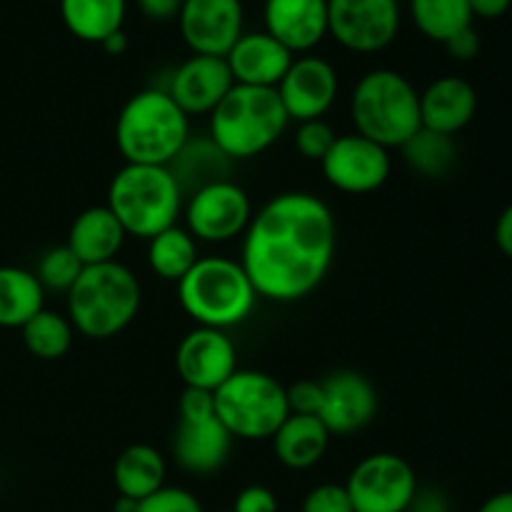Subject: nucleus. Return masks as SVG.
Returning <instances> with one entry per match:
<instances>
[{
	"instance_id": "obj_1",
	"label": "nucleus",
	"mask_w": 512,
	"mask_h": 512,
	"mask_svg": "<svg viewBox=\"0 0 512 512\" xmlns=\"http://www.w3.org/2000/svg\"><path fill=\"white\" fill-rule=\"evenodd\" d=\"M338 248V223L323 198L290 190L270 198L243 233L240 265L258 298L298 303L323 285Z\"/></svg>"
},
{
	"instance_id": "obj_2",
	"label": "nucleus",
	"mask_w": 512,
	"mask_h": 512,
	"mask_svg": "<svg viewBox=\"0 0 512 512\" xmlns=\"http://www.w3.org/2000/svg\"><path fill=\"white\" fill-rule=\"evenodd\" d=\"M68 298V320L75 333L90 340H108L123 333L140 313L143 288L128 265L103 263L83 268Z\"/></svg>"
},
{
	"instance_id": "obj_3",
	"label": "nucleus",
	"mask_w": 512,
	"mask_h": 512,
	"mask_svg": "<svg viewBox=\"0 0 512 512\" xmlns=\"http://www.w3.org/2000/svg\"><path fill=\"white\" fill-rule=\"evenodd\" d=\"M190 140V118L165 88L130 95L115 120V145L130 165H170Z\"/></svg>"
},
{
	"instance_id": "obj_4",
	"label": "nucleus",
	"mask_w": 512,
	"mask_h": 512,
	"mask_svg": "<svg viewBox=\"0 0 512 512\" xmlns=\"http://www.w3.org/2000/svg\"><path fill=\"white\" fill-rule=\"evenodd\" d=\"M258 300L240 260L225 255H203L178 283L180 308L200 328H238Z\"/></svg>"
},
{
	"instance_id": "obj_5",
	"label": "nucleus",
	"mask_w": 512,
	"mask_h": 512,
	"mask_svg": "<svg viewBox=\"0 0 512 512\" xmlns=\"http://www.w3.org/2000/svg\"><path fill=\"white\" fill-rule=\"evenodd\" d=\"M105 205L113 210L125 233L150 240L178 225L185 195L168 165L125 163L110 180Z\"/></svg>"
},
{
	"instance_id": "obj_6",
	"label": "nucleus",
	"mask_w": 512,
	"mask_h": 512,
	"mask_svg": "<svg viewBox=\"0 0 512 512\" xmlns=\"http://www.w3.org/2000/svg\"><path fill=\"white\" fill-rule=\"evenodd\" d=\"M210 140L230 160H248L273 148L288 130L290 118L285 113L275 88L238 85L220 100L208 115Z\"/></svg>"
},
{
	"instance_id": "obj_7",
	"label": "nucleus",
	"mask_w": 512,
	"mask_h": 512,
	"mask_svg": "<svg viewBox=\"0 0 512 512\" xmlns=\"http://www.w3.org/2000/svg\"><path fill=\"white\" fill-rule=\"evenodd\" d=\"M355 133L383 148H403L420 128V90L398 70L365 73L350 95Z\"/></svg>"
},
{
	"instance_id": "obj_8",
	"label": "nucleus",
	"mask_w": 512,
	"mask_h": 512,
	"mask_svg": "<svg viewBox=\"0 0 512 512\" xmlns=\"http://www.w3.org/2000/svg\"><path fill=\"white\" fill-rule=\"evenodd\" d=\"M213 403L235 440H270L290 415L285 385L260 370H235L215 390Z\"/></svg>"
},
{
	"instance_id": "obj_9",
	"label": "nucleus",
	"mask_w": 512,
	"mask_h": 512,
	"mask_svg": "<svg viewBox=\"0 0 512 512\" xmlns=\"http://www.w3.org/2000/svg\"><path fill=\"white\" fill-rule=\"evenodd\" d=\"M185 228L198 243H230L243 238L253 218V203L235 180H215L185 195Z\"/></svg>"
},
{
	"instance_id": "obj_10",
	"label": "nucleus",
	"mask_w": 512,
	"mask_h": 512,
	"mask_svg": "<svg viewBox=\"0 0 512 512\" xmlns=\"http://www.w3.org/2000/svg\"><path fill=\"white\" fill-rule=\"evenodd\" d=\"M355 512H408L418 495L413 465L395 453L360 460L345 480Z\"/></svg>"
},
{
	"instance_id": "obj_11",
	"label": "nucleus",
	"mask_w": 512,
	"mask_h": 512,
	"mask_svg": "<svg viewBox=\"0 0 512 512\" xmlns=\"http://www.w3.org/2000/svg\"><path fill=\"white\" fill-rule=\"evenodd\" d=\"M398 30V0H328V33L353 53H380Z\"/></svg>"
},
{
	"instance_id": "obj_12",
	"label": "nucleus",
	"mask_w": 512,
	"mask_h": 512,
	"mask_svg": "<svg viewBox=\"0 0 512 512\" xmlns=\"http://www.w3.org/2000/svg\"><path fill=\"white\" fill-rule=\"evenodd\" d=\"M325 180L348 195H368L383 188L393 170L390 150L358 133L338 135L320 160Z\"/></svg>"
},
{
	"instance_id": "obj_13",
	"label": "nucleus",
	"mask_w": 512,
	"mask_h": 512,
	"mask_svg": "<svg viewBox=\"0 0 512 512\" xmlns=\"http://www.w3.org/2000/svg\"><path fill=\"white\" fill-rule=\"evenodd\" d=\"M175 370L185 388L215 393L238 370V350L228 330L195 325L175 348Z\"/></svg>"
},
{
	"instance_id": "obj_14",
	"label": "nucleus",
	"mask_w": 512,
	"mask_h": 512,
	"mask_svg": "<svg viewBox=\"0 0 512 512\" xmlns=\"http://www.w3.org/2000/svg\"><path fill=\"white\" fill-rule=\"evenodd\" d=\"M280 103L295 123L318 120L330 113L338 100L340 78L330 60L320 55H295L288 73L278 83Z\"/></svg>"
},
{
	"instance_id": "obj_15",
	"label": "nucleus",
	"mask_w": 512,
	"mask_h": 512,
	"mask_svg": "<svg viewBox=\"0 0 512 512\" xmlns=\"http://www.w3.org/2000/svg\"><path fill=\"white\" fill-rule=\"evenodd\" d=\"M178 25L193 55L225 58L243 35V3L240 0H183Z\"/></svg>"
},
{
	"instance_id": "obj_16",
	"label": "nucleus",
	"mask_w": 512,
	"mask_h": 512,
	"mask_svg": "<svg viewBox=\"0 0 512 512\" xmlns=\"http://www.w3.org/2000/svg\"><path fill=\"white\" fill-rule=\"evenodd\" d=\"M323 383L318 418L330 435H353L368 428L378 413V390L358 370H335Z\"/></svg>"
},
{
	"instance_id": "obj_17",
	"label": "nucleus",
	"mask_w": 512,
	"mask_h": 512,
	"mask_svg": "<svg viewBox=\"0 0 512 512\" xmlns=\"http://www.w3.org/2000/svg\"><path fill=\"white\" fill-rule=\"evenodd\" d=\"M235 85L225 58L215 55H190L185 63L173 70L168 83V95L180 105L188 118L193 115H210L220 105V100Z\"/></svg>"
},
{
	"instance_id": "obj_18",
	"label": "nucleus",
	"mask_w": 512,
	"mask_h": 512,
	"mask_svg": "<svg viewBox=\"0 0 512 512\" xmlns=\"http://www.w3.org/2000/svg\"><path fill=\"white\" fill-rule=\"evenodd\" d=\"M233 443L235 438L215 413L178 418L173 438L175 463L190 475H213L228 463Z\"/></svg>"
},
{
	"instance_id": "obj_19",
	"label": "nucleus",
	"mask_w": 512,
	"mask_h": 512,
	"mask_svg": "<svg viewBox=\"0 0 512 512\" xmlns=\"http://www.w3.org/2000/svg\"><path fill=\"white\" fill-rule=\"evenodd\" d=\"M265 33L293 55H308L328 35V0H265Z\"/></svg>"
},
{
	"instance_id": "obj_20",
	"label": "nucleus",
	"mask_w": 512,
	"mask_h": 512,
	"mask_svg": "<svg viewBox=\"0 0 512 512\" xmlns=\"http://www.w3.org/2000/svg\"><path fill=\"white\" fill-rule=\"evenodd\" d=\"M293 60L295 55L265 30L263 33H243L225 55V63H228L235 83L253 85V88H278Z\"/></svg>"
},
{
	"instance_id": "obj_21",
	"label": "nucleus",
	"mask_w": 512,
	"mask_h": 512,
	"mask_svg": "<svg viewBox=\"0 0 512 512\" xmlns=\"http://www.w3.org/2000/svg\"><path fill=\"white\" fill-rule=\"evenodd\" d=\"M478 113V93L458 75H443L420 93V123L425 130L450 135L460 133L473 123Z\"/></svg>"
},
{
	"instance_id": "obj_22",
	"label": "nucleus",
	"mask_w": 512,
	"mask_h": 512,
	"mask_svg": "<svg viewBox=\"0 0 512 512\" xmlns=\"http://www.w3.org/2000/svg\"><path fill=\"white\" fill-rule=\"evenodd\" d=\"M125 238L128 233L113 215V210L108 205H93L73 220L65 245L88 268V265L113 263L123 250Z\"/></svg>"
},
{
	"instance_id": "obj_23",
	"label": "nucleus",
	"mask_w": 512,
	"mask_h": 512,
	"mask_svg": "<svg viewBox=\"0 0 512 512\" xmlns=\"http://www.w3.org/2000/svg\"><path fill=\"white\" fill-rule=\"evenodd\" d=\"M330 430L318 415H293L285 418L273 435V450L280 465L288 470H310L325 458L330 448Z\"/></svg>"
},
{
	"instance_id": "obj_24",
	"label": "nucleus",
	"mask_w": 512,
	"mask_h": 512,
	"mask_svg": "<svg viewBox=\"0 0 512 512\" xmlns=\"http://www.w3.org/2000/svg\"><path fill=\"white\" fill-rule=\"evenodd\" d=\"M165 475H168V465H165L163 453L148 443L128 445L113 465V483L118 495L133 498L138 503L163 488Z\"/></svg>"
},
{
	"instance_id": "obj_25",
	"label": "nucleus",
	"mask_w": 512,
	"mask_h": 512,
	"mask_svg": "<svg viewBox=\"0 0 512 512\" xmlns=\"http://www.w3.org/2000/svg\"><path fill=\"white\" fill-rule=\"evenodd\" d=\"M128 0H60V18L70 35L85 43H103L123 30Z\"/></svg>"
},
{
	"instance_id": "obj_26",
	"label": "nucleus",
	"mask_w": 512,
	"mask_h": 512,
	"mask_svg": "<svg viewBox=\"0 0 512 512\" xmlns=\"http://www.w3.org/2000/svg\"><path fill=\"white\" fill-rule=\"evenodd\" d=\"M45 308V290L33 270L0 265V328H23Z\"/></svg>"
},
{
	"instance_id": "obj_27",
	"label": "nucleus",
	"mask_w": 512,
	"mask_h": 512,
	"mask_svg": "<svg viewBox=\"0 0 512 512\" xmlns=\"http://www.w3.org/2000/svg\"><path fill=\"white\" fill-rule=\"evenodd\" d=\"M230 163L233 160L210 140V135H205V138L198 140L190 138L168 168L173 170L175 180L183 188V195H190L193 190L203 188V185L228 178Z\"/></svg>"
},
{
	"instance_id": "obj_28",
	"label": "nucleus",
	"mask_w": 512,
	"mask_h": 512,
	"mask_svg": "<svg viewBox=\"0 0 512 512\" xmlns=\"http://www.w3.org/2000/svg\"><path fill=\"white\" fill-rule=\"evenodd\" d=\"M198 240L185 225H173L148 240V265L160 280L178 285L190 268L198 263Z\"/></svg>"
},
{
	"instance_id": "obj_29",
	"label": "nucleus",
	"mask_w": 512,
	"mask_h": 512,
	"mask_svg": "<svg viewBox=\"0 0 512 512\" xmlns=\"http://www.w3.org/2000/svg\"><path fill=\"white\" fill-rule=\"evenodd\" d=\"M23 345L33 358L38 360H60L70 353L75 340V328L68 315L43 308L35 318L20 328Z\"/></svg>"
},
{
	"instance_id": "obj_30",
	"label": "nucleus",
	"mask_w": 512,
	"mask_h": 512,
	"mask_svg": "<svg viewBox=\"0 0 512 512\" xmlns=\"http://www.w3.org/2000/svg\"><path fill=\"white\" fill-rule=\"evenodd\" d=\"M410 13L420 33L438 43L473 25L468 0H410Z\"/></svg>"
},
{
	"instance_id": "obj_31",
	"label": "nucleus",
	"mask_w": 512,
	"mask_h": 512,
	"mask_svg": "<svg viewBox=\"0 0 512 512\" xmlns=\"http://www.w3.org/2000/svg\"><path fill=\"white\" fill-rule=\"evenodd\" d=\"M400 150H403L408 168L423 178H443L458 158V148L450 135H440L425 128H420Z\"/></svg>"
},
{
	"instance_id": "obj_32",
	"label": "nucleus",
	"mask_w": 512,
	"mask_h": 512,
	"mask_svg": "<svg viewBox=\"0 0 512 512\" xmlns=\"http://www.w3.org/2000/svg\"><path fill=\"white\" fill-rule=\"evenodd\" d=\"M85 265L75 258L73 250L68 245H58V248L45 250L43 258L38 260V268H35V278L40 280L43 290H53V293H68L75 285V280L80 278Z\"/></svg>"
},
{
	"instance_id": "obj_33",
	"label": "nucleus",
	"mask_w": 512,
	"mask_h": 512,
	"mask_svg": "<svg viewBox=\"0 0 512 512\" xmlns=\"http://www.w3.org/2000/svg\"><path fill=\"white\" fill-rule=\"evenodd\" d=\"M335 138H338V135H335L333 125L325 118L305 120V123H298V128H295V150H298L305 160L320 163V160L328 155V150L333 148Z\"/></svg>"
},
{
	"instance_id": "obj_34",
	"label": "nucleus",
	"mask_w": 512,
	"mask_h": 512,
	"mask_svg": "<svg viewBox=\"0 0 512 512\" xmlns=\"http://www.w3.org/2000/svg\"><path fill=\"white\" fill-rule=\"evenodd\" d=\"M138 512H205L200 500L190 490L163 485L158 493L140 500Z\"/></svg>"
},
{
	"instance_id": "obj_35",
	"label": "nucleus",
	"mask_w": 512,
	"mask_h": 512,
	"mask_svg": "<svg viewBox=\"0 0 512 512\" xmlns=\"http://www.w3.org/2000/svg\"><path fill=\"white\" fill-rule=\"evenodd\" d=\"M300 512H355L345 485L323 483L310 490L303 500Z\"/></svg>"
},
{
	"instance_id": "obj_36",
	"label": "nucleus",
	"mask_w": 512,
	"mask_h": 512,
	"mask_svg": "<svg viewBox=\"0 0 512 512\" xmlns=\"http://www.w3.org/2000/svg\"><path fill=\"white\" fill-rule=\"evenodd\" d=\"M288 410L293 415H318L323 405V383L320 380H298L285 388Z\"/></svg>"
},
{
	"instance_id": "obj_37",
	"label": "nucleus",
	"mask_w": 512,
	"mask_h": 512,
	"mask_svg": "<svg viewBox=\"0 0 512 512\" xmlns=\"http://www.w3.org/2000/svg\"><path fill=\"white\" fill-rule=\"evenodd\" d=\"M233 512H278V498L265 485H248L235 498Z\"/></svg>"
},
{
	"instance_id": "obj_38",
	"label": "nucleus",
	"mask_w": 512,
	"mask_h": 512,
	"mask_svg": "<svg viewBox=\"0 0 512 512\" xmlns=\"http://www.w3.org/2000/svg\"><path fill=\"white\" fill-rule=\"evenodd\" d=\"M443 45L455 60H473L480 53V35L473 25H468V28L455 33L450 40H445Z\"/></svg>"
},
{
	"instance_id": "obj_39",
	"label": "nucleus",
	"mask_w": 512,
	"mask_h": 512,
	"mask_svg": "<svg viewBox=\"0 0 512 512\" xmlns=\"http://www.w3.org/2000/svg\"><path fill=\"white\" fill-rule=\"evenodd\" d=\"M138 8L150 20H170L178 18L183 0H138Z\"/></svg>"
},
{
	"instance_id": "obj_40",
	"label": "nucleus",
	"mask_w": 512,
	"mask_h": 512,
	"mask_svg": "<svg viewBox=\"0 0 512 512\" xmlns=\"http://www.w3.org/2000/svg\"><path fill=\"white\" fill-rule=\"evenodd\" d=\"M495 243H498L500 253L512 260V203L498 215V223H495Z\"/></svg>"
},
{
	"instance_id": "obj_41",
	"label": "nucleus",
	"mask_w": 512,
	"mask_h": 512,
	"mask_svg": "<svg viewBox=\"0 0 512 512\" xmlns=\"http://www.w3.org/2000/svg\"><path fill=\"white\" fill-rule=\"evenodd\" d=\"M468 5H470V13H473V18L478 15V18L493 20V18H500V15L508 13L512 0H468Z\"/></svg>"
},
{
	"instance_id": "obj_42",
	"label": "nucleus",
	"mask_w": 512,
	"mask_h": 512,
	"mask_svg": "<svg viewBox=\"0 0 512 512\" xmlns=\"http://www.w3.org/2000/svg\"><path fill=\"white\" fill-rule=\"evenodd\" d=\"M408 512H448L445 508V500L440 498V495H433V493H420L415 495L413 505H410Z\"/></svg>"
},
{
	"instance_id": "obj_43",
	"label": "nucleus",
	"mask_w": 512,
	"mask_h": 512,
	"mask_svg": "<svg viewBox=\"0 0 512 512\" xmlns=\"http://www.w3.org/2000/svg\"><path fill=\"white\" fill-rule=\"evenodd\" d=\"M478 512H512V490L490 495V498L480 505Z\"/></svg>"
},
{
	"instance_id": "obj_44",
	"label": "nucleus",
	"mask_w": 512,
	"mask_h": 512,
	"mask_svg": "<svg viewBox=\"0 0 512 512\" xmlns=\"http://www.w3.org/2000/svg\"><path fill=\"white\" fill-rule=\"evenodd\" d=\"M100 45L105 48V53L123 55L125 50H128V35H125V30H118V33L108 35V38H105Z\"/></svg>"
},
{
	"instance_id": "obj_45",
	"label": "nucleus",
	"mask_w": 512,
	"mask_h": 512,
	"mask_svg": "<svg viewBox=\"0 0 512 512\" xmlns=\"http://www.w3.org/2000/svg\"><path fill=\"white\" fill-rule=\"evenodd\" d=\"M113 512H138V500L118 495V500H115V505H113Z\"/></svg>"
},
{
	"instance_id": "obj_46",
	"label": "nucleus",
	"mask_w": 512,
	"mask_h": 512,
	"mask_svg": "<svg viewBox=\"0 0 512 512\" xmlns=\"http://www.w3.org/2000/svg\"><path fill=\"white\" fill-rule=\"evenodd\" d=\"M223 512H233V510H223Z\"/></svg>"
},
{
	"instance_id": "obj_47",
	"label": "nucleus",
	"mask_w": 512,
	"mask_h": 512,
	"mask_svg": "<svg viewBox=\"0 0 512 512\" xmlns=\"http://www.w3.org/2000/svg\"><path fill=\"white\" fill-rule=\"evenodd\" d=\"M398 3H400V0H398Z\"/></svg>"
}]
</instances>
